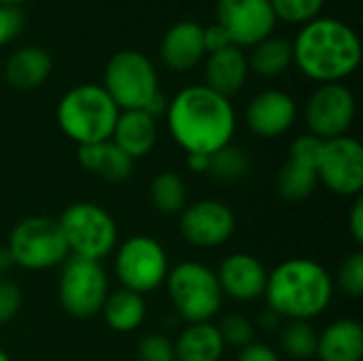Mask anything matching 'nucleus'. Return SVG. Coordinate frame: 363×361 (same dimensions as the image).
Returning <instances> with one entry per match:
<instances>
[{
    "label": "nucleus",
    "mask_w": 363,
    "mask_h": 361,
    "mask_svg": "<svg viewBox=\"0 0 363 361\" xmlns=\"http://www.w3.org/2000/svg\"><path fill=\"white\" fill-rule=\"evenodd\" d=\"M202 38H204L206 55H208V53H215V51H219V49H223V47H228V45H232L230 38H228V34H225L217 23H213V26H208V28H202Z\"/></svg>",
    "instance_id": "4c0bfd02"
},
{
    "label": "nucleus",
    "mask_w": 363,
    "mask_h": 361,
    "mask_svg": "<svg viewBox=\"0 0 363 361\" xmlns=\"http://www.w3.org/2000/svg\"><path fill=\"white\" fill-rule=\"evenodd\" d=\"M291 47L296 66L319 85L342 83L362 62V40L357 32L334 17H317L304 23Z\"/></svg>",
    "instance_id": "f03ea898"
},
{
    "label": "nucleus",
    "mask_w": 363,
    "mask_h": 361,
    "mask_svg": "<svg viewBox=\"0 0 363 361\" xmlns=\"http://www.w3.org/2000/svg\"><path fill=\"white\" fill-rule=\"evenodd\" d=\"M151 204L164 215L183 213L187 206V187L177 172H160L151 181Z\"/></svg>",
    "instance_id": "bb28decb"
},
{
    "label": "nucleus",
    "mask_w": 363,
    "mask_h": 361,
    "mask_svg": "<svg viewBox=\"0 0 363 361\" xmlns=\"http://www.w3.org/2000/svg\"><path fill=\"white\" fill-rule=\"evenodd\" d=\"M223 351L225 345L221 334L211 321L189 323L174 345L177 361H221Z\"/></svg>",
    "instance_id": "5701e85b"
},
{
    "label": "nucleus",
    "mask_w": 363,
    "mask_h": 361,
    "mask_svg": "<svg viewBox=\"0 0 363 361\" xmlns=\"http://www.w3.org/2000/svg\"><path fill=\"white\" fill-rule=\"evenodd\" d=\"M187 168L196 174H206L208 172V155H198V153L187 155Z\"/></svg>",
    "instance_id": "ea45409f"
},
{
    "label": "nucleus",
    "mask_w": 363,
    "mask_h": 361,
    "mask_svg": "<svg viewBox=\"0 0 363 361\" xmlns=\"http://www.w3.org/2000/svg\"><path fill=\"white\" fill-rule=\"evenodd\" d=\"M338 287L351 296V298H362L363 296V253L355 251L351 253L340 270H338Z\"/></svg>",
    "instance_id": "2f4dec72"
},
{
    "label": "nucleus",
    "mask_w": 363,
    "mask_h": 361,
    "mask_svg": "<svg viewBox=\"0 0 363 361\" xmlns=\"http://www.w3.org/2000/svg\"><path fill=\"white\" fill-rule=\"evenodd\" d=\"M6 249L13 264L26 270H47L64 264L70 255L57 221L40 215L21 219L13 228Z\"/></svg>",
    "instance_id": "6e6552de"
},
{
    "label": "nucleus",
    "mask_w": 363,
    "mask_h": 361,
    "mask_svg": "<svg viewBox=\"0 0 363 361\" xmlns=\"http://www.w3.org/2000/svg\"><path fill=\"white\" fill-rule=\"evenodd\" d=\"M319 183L345 198H357L363 189V147L357 138L338 136L323 143L317 164Z\"/></svg>",
    "instance_id": "f8f14e48"
},
{
    "label": "nucleus",
    "mask_w": 363,
    "mask_h": 361,
    "mask_svg": "<svg viewBox=\"0 0 363 361\" xmlns=\"http://www.w3.org/2000/svg\"><path fill=\"white\" fill-rule=\"evenodd\" d=\"M259 326H262V330H266V332H277V330L281 328V317H279L274 311L266 309V311L259 315Z\"/></svg>",
    "instance_id": "a19ab883"
},
{
    "label": "nucleus",
    "mask_w": 363,
    "mask_h": 361,
    "mask_svg": "<svg viewBox=\"0 0 363 361\" xmlns=\"http://www.w3.org/2000/svg\"><path fill=\"white\" fill-rule=\"evenodd\" d=\"M298 109L289 94L281 89L259 91L247 106L245 119L249 130L262 138L283 136L296 121Z\"/></svg>",
    "instance_id": "dca6fc26"
},
{
    "label": "nucleus",
    "mask_w": 363,
    "mask_h": 361,
    "mask_svg": "<svg viewBox=\"0 0 363 361\" xmlns=\"http://www.w3.org/2000/svg\"><path fill=\"white\" fill-rule=\"evenodd\" d=\"M111 330L128 334L140 328L147 317V304L140 294L130 289H115L106 296V302L100 311Z\"/></svg>",
    "instance_id": "b1692460"
},
{
    "label": "nucleus",
    "mask_w": 363,
    "mask_h": 361,
    "mask_svg": "<svg viewBox=\"0 0 363 361\" xmlns=\"http://www.w3.org/2000/svg\"><path fill=\"white\" fill-rule=\"evenodd\" d=\"M206 55L202 26L196 21H177L170 26L160 43L162 62L177 72L191 70Z\"/></svg>",
    "instance_id": "f3484780"
},
{
    "label": "nucleus",
    "mask_w": 363,
    "mask_h": 361,
    "mask_svg": "<svg viewBox=\"0 0 363 361\" xmlns=\"http://www.w3.org/2000/svg\"><path fill=\"white\" fill-rule=\"evenodd\" d=\"M308 134L332 140L347 136L355 119V96L345 83H321L304 109Z\"/></svg>",
    "instance_id": "9b49d317"
},
{
    "label": "nucleus",
    "mask_w": 363,
    "mask_h": 361,
    "mask_svg": "<svg viewBox=\"0 0 363 361\" xmlns=\"http://www.w3.org/2000/svg\"><path fill=\"white\" fill-rule=\"evenodd\" d=\"M21 2H26V0H0V4H9V6H19Z\"/></svg>",
    "instance_id": "37998d69"
},
{
    "label": "nucleus",
    "mask_w": 363,
    "mask_h": 361,
    "mask_svg": "<svg viewBox=\"0 0 363 361\" xmlns=\"http://www.w3.org/2000/svg\"><path fill=\"white\" fill-rule=\"evenodd\" d=\"M236 361H281V357H279V353L272 347L253 340L251 345H247L245 349L238 351Z\"/></svg>",
    "instance_id": "e433bc0d"
},
{
    "label": "nucleus",
    "mask_w": 363,
    "mask_h": 361,
    "mask_svg": "<svg viewBox=\"0 0 363 361\" xmlns=\"http://www.w3.org/2000/svg\"><path fill=\"white\" fill-rule=\"evenodd\" d=\"M57 294L68 315L77 319H89L98 315L108 296V279L102 264L68 255L62 264Z\"/></svg>",
    "instance_id": "1a4fd4ad"
},
{
    "label": "nucleus",
    "mask_w": 363,
    "mask_h": 361,
    "mask_svg": "<svg viewBox=\"0 0 363 361\" xmlns=\"http://www.w3.org/2000/svg\"><path fill=\"white\" fill-rule=\"evenodd\" d=\"M249 170H251L249 155L234 145H228V147L215 151L213 155H208V172L206 174H211L219 181H238V179L247 177Z\"/></svg>",
    "instance_id": "c85d7f7f"
},
{
    "label": "nucleus",
    "mask_w": 363,
    "mask_h": 361,
    "mask_svg": "<svg viewBox=\"0 0 363 361\" xmlns=\"http://www.w3.org/2000/svg\"><path fill=\"white\" fill-rule=\"evenodd\" d=\"M168 270V255L151 236H132L117 249L115 274L123 289L140 296L151 294L164 285Z\"/></svg>",
    "instance_id": "9d476101"
},
{
    "label": "nucleus",
    "mask_w": 363,
    "mask_h": 361,
    "mask_svg": "<svg viewBox=\"0 0 363 361\" xmlns=\"http://www.w3.org/2000/svg\"><path fill=\"white\" fill-rule=\"evenodd\" d=\"M53 68L51 55L40 47H19L4 64V79L15 89H34L43 85Z\"/></svg>",
    "instance_id": "4be33fe9"
},
{
    "label": "nucleus",
    "mask_w": 363,
    "mask_h": 361,
    "mask_svg": "<svg viewBox=\"0 0 363 361\" xmlns=\"http://www.w3.org/2000/svg\"><path fill=\"white\" fill-rule=\"evenodd\" d=\"M0 361H11V357H9L2 349H0Z\"/></svg>",
    "instance_id": "c03bdc74"
},
{
    "label": "nucleus",
    "mask_w": 363,
    "mask_h": 361,
    "mask_svg": "<svg viewBox=\"0 0 363 361\" xmlns=\"http://www.w3.org/2000/svg\"><path fill=\"white\" fill-rule=\"evenodd\" d=\"M179 230L189 245L215 249L230 240L236 230V217L225 202L206 198L183 209Z\"/></svg>",
    "instance_id": "4468645a"
},
{
    "label": "nucleus",
    "mask_w": 363,
    "mask_h": 361,
    "mask_svg": "<svg viewBox=\"0 0 363 361\" xmlns=\"http://www.w3.org/2000/svg\"><path fill=\"white\" fill-rule=\"evenodd\" d=\"M321 361H362L363 328L357 319H338L330 323L317 340Z\"/></svg>",
    "instance_id": "aec40b11"
},
{
    "label": "nucleus",
    "mask_w": 363,
    "mask_h": 361,
    "mask_svg": "<svg viewBox=\"0 0 363 361\" xmlns=\"http://www.w3.org/2000/svg\"><path fill=\"white\" fill-rule=\"evenodd\" d=\"M11 266H15V264H13V260H11L9 249H6V247H0V279H2V274H4Z\"/></svg>",
    "instance_id": "79ce46f5"
},
{
    "label": "nucleus",
    "mask_w": 363,
    "mask_h": 361,
    "mask_svg": "<svg viewBox=\"0 0 363 361\" xmlns=\"http://www.w3.org/2000/svg\"><path fill=\"white\" fill-rule=\"evenodd\" d=\"M325 0H270L277 21L283 19L287 23H308L319 17Z\"/></svg>",
    "instance_id": "c756f323"
},
{
    "label": "nucleus",
    "mask_w": 363,
    "mask_h": 361,
    "mask_svg": "<svg viewBox=\"0 0 363 361\" xmlns=\"http://www.w3.org/2000/svg\"><path fill=\"white\" fill-rule=\"evenodd\" d=\"M138 361H177L174 343L162 334H147L136 349Z\"/></svg>",
    "instance_id": "473e14b6"
},
{
    "label": "nucleus",
    "mask_w": 363,
    "mask_h": 361,
    "mask_svg": "<svg viewBox=\"0 0 363 361\" xmlns=\"http://www.w3.org/2000/svg\"><path fill=\"white\" fill-rule=\"evenodd\" d=\"M79 164L108 183H121L134 172V160L125 155L111 138L79 147Z\"/></svg>",
    "instance_id": "412c9836"
},
{
    "label": "nucleus",
    "mask_w": 363,
    "mask_h": 361,
    "mask_svg": "<svg viewBox=\"0 0 363 361\" xmlns=\"http://www.w3.org/2000/svg\"><path fill=\"white\" fill-rule=\"evenodd\" d=\"M217 281L223 296L238 302H255L264 298L268 270L251 253H232L221 262Z\"/></svg>",
    "instance_id": "2eb2a0df"
},
{
    "label": "nucleus",
    "mask_w": 363,
    "mask_h": 361,
    "mask_svg": "<svg viewBox=\"0 0 363 361\" xmlns=\"http://www.w3.org/2000/svg\"><path fill=\"white\" fill-rule=\"evenodd\" d=\"M319 185V177L317 170L313 166L287 160L277 177V187L279 194L289 200V202H300L306 200Z\"/></svg>",
    "instance_id": "a878e982"
},
{
    "label": "nucleus",
    "mask_w": 363,
    "mask_h": 361,
    "mask_svg": "<svg viewBox=\"0 0 363 361\" xmlns=\"http://www.w3.org/2000/svg\"><path fill=\"white\" fill-rule=\"evenodd\" d=\"M119 109L102 85L83 83L68 89L57 104V123L62 132L79 147L108 140Z\"/></svg>",
    "instance_id": "20e7f679"
},
{
    "label": "nucleus",
    "mask_w": 363,
    "mask_h": 361,
    "mask_svg": "<svg viewBox=\"0 0 363 361\" xmlns=\"http://www.w3.org/2000/svg\"><path fill=\"white\" fill-rule=\"evenodd\" d=\"M323 143L325 140H321V138H317L313 134H302L291 143L289 160L313 166L317 170V164H319V157H321V151H323Z\"/></svg>",
    "instance_id": "72a5a7b5"
},
{
    "label": "nucleus",
    "mask_w": 363,
    "mask_h": 361,
    "mask_svg": "<svg viewBox=\"0 0 363 361\" xmlns=\"http://www.w3.org/2000/svg\"><path fill=\"white\" fill-rule=\"evenodd\" d=\"M23 26H26V17L19 6L0 4V47L17 38Z\"/></svg>",
    "instance_id": "c9c22d12"
},
{
    "label": "nucleus",
    "mask_w": 363,
    "mask_h": 361,
    "mask_svg": "<svg viewBox=\"0 0 363 361\" xmlns=\"http://www.w3.org/2000/svg\"><path fill=\"white\" fill-rule=\"evenodd\" d=\"M349 230L357 245H363V198L357 196L349 213Z\"/></svg>",
    "instance_id": "58836bf2"
},
{
    "label": "nucleus",
    "mask_w": 363,
    "mask_h": 361,
    "mask_svg": "<svg viewBox=\"0 0 363 361\" xmlns=\"http://www.w3.org/2000/svg\"><path fill=\"white\" fill-rule=\"evenodd\" d=\"M204 85L223 98L238 94L249 79V60L245 51L240 47L228 45L215 53H208L204 64Z\"/></svg>",
    "instance_id": "a211bd4d"
},
{
    "label": "nucleus",
    "mask_w": 363,
    "mask_h": 361,
    "mask_svg": "<svg viewBox=\"0 0 363 361\" xmlns=\"http://www.w3.org/2000/svg\"><path fill=\"white\" fill-rule=\"evenodd\" d=\"M319 334L311 321H285L281 326V349L291 360H311L317 355Z\"/></svg>",
    "instance_id": "cd10ccee"
},
{
    "label": "nucleus",
    "mask_w": 363,
    "mask_h": 361,
    "mask_svg": "<svg viewBox=\"0 0 363 361\" xmlns=\"http://www.w3.org/2000/svg\"><path fill=\"white\" fill-rule=\"evenodd\" d=\"M164 283L172 306L187 323L211 321L223 304L217 272L204 264L183 262L168 270Z\"/></svg>",
    "instance_id": "39448f33"
},
{
    "label": "nucleus",
    "mask_w": 363,
    "mask_h": 361,
    "mask_svg": "<svg viewBox=\"0 0 363 361\" xmlns=\"http://www.w3.org/2000/svg\"><path fill=\"white\" fill-rule=\"evenodd\" d=\"M111 140L134 162L147 157L157 143V119H153L143 109L121 111Z\"/></svg>",
    "instance_id": "6ab92c4d"
},
{
    "label": "nucleus",
    "mask_w": 363,
    "mask_h": 361,
    "mask_svg": "<svg viewBox=\"0 0 363 361\" xmlns=\"http://www.w3.org/2000/svg\"><path fill=\"white\" fill-rule=\"evenodd\" d=\"M166 123L174 143L187 155H213L232 145L236 113L230 98L206 85H189L168 102Z\"/></svg>",
    "instance_id": "f257e3e1"
},
{
    "label": "nucleus",
    "mask_w": 363,
    "mask_h": 361,
    "mask_svg": "<svg viewBox=\"0 0 363 361\" xmlns=\"http://www.w3.org/2000/svg\"><path fill=\"white\" fill-rule=\"evenodd\" d=\"M217 26L234 47H255L272 36L277 15L270 0H217Z\"/></svg>",
    "instance_id": "ddd939ff"
},
{
    "label": "nucleus",
    "mask_w": 363,
    "mask_h": 361,
    "mask_svg": "<svg viewBox=\"0 0 363 361\" xmlns=\"http://www.w3.org/2000/svg\"><path fill=\"white\" fill-rule=\"evenodd\" d=\"M102 87L119 111H138L160 91L157 70L145 53L123 49L108 60Z\"/></svg>",
    "instance_id": "0eeeda50"
},
{
    "label": "nucleus",
    "mask_w": 363,
    "mask_h": 361,
    "mask_svg": "<svg viewBox=\"0 0 363 361\" xmlns=\"http://www.w3.org/2000/svg\"><path fill=\"white\" fill-rule=\"evenodd\" d=\"M219 334H221V340L225 347H234V349H245L247 345H251L255 340V328L253 323L240 315V313H232V315H225L221 319V323L217 326Z\"/></svg>",
    "instance_id": "7c9ffc66"
},
{
    "label": "nucleus",
    "mask_w": 363,
    "mask_h": 361,
    "mask_svg": "<svg viewBox=\"0 0 363 361\" xmlns=\"http://www.w3.org/2000/svg\"><path fill=\"white\" fill-rule=\"evenodd\" d=\"M21 289L11 279H0V326L9 323L21 309Z\"/></svg>",
    "instance_id": "f704fd0d"
},
{
    "label": "nucleus",
    "mask_w": 363,
    "mask_h": 361,
    "mask_svg": "<svg viewBox=\"0 0 363 361\" xmlns=\"http://www.w3.org/2000/svg\"><path fill=\"white\" fill-rule=\"evenodd\" d=\"M264 298L281 319L311 321L330 306L334 281L319 262L294 257L268 272Z\"/></svg>",
    "instance_id": "7ed1b4c3"
},
{
    "label": "nucleus",
    "mask_w": 363,
    "mask_h": 361,
    "mask_svg": "<svg viewBox=\"0 0 363 361\" xmlns=\"http://www.w3.org/2000/svg\"><path fill=\"white\" fill-rule=\"evenodd\" d=\"M57 226L66 240L68 253L94 262L106 257L119 238L115 219L108 215V211L94 202L70 204L62 213Z\"/></svg>",
    "instance_id": "423d86ee"
},
{
    "label": "nucleus",
    "mask_w": 363,
    "mask_h": 361,
    "mask_svg": "<svg viewBox=\"0 0 363 361\" xmlns=\"http://www.w3.org/2000/svg\"><path fill=\"white\" fill-rule=\"evenodd\" d=\"M249 70H253L259 77H279L294 64V47L283 36H268L255 47H251Z\"/></svg>",
    "instance_id": "393cba45"
}]
</instances>
